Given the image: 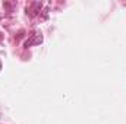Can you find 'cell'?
<instances>
[{"label":"cell","mask_w":126,"mask_h":124,"mask_svg":"<svg viewBox=\"0 0 126 124\" xmlns=\"http://www.w3.org/2000/svg\"><path fill=\"white\" fill-rule=\"evenodd\" d=\"M0 70H1V62H0Z\"/></svg>","instance_id":"2"},{"label":"cell","mask_w":126,"mask_h":124,"mask_svg":"<svg viewBox=\"0 0 126 124\" xmlns=\"http://www.w3.org/2000/svg\"><path fill=\"white\" fill-rule=\"evenodd\" d=\"M41 42H43V35H41V32L35 31V32H32V35H30V39L25 41V47L28 48V47H32V45L41 44Z\"/></svg>","instance_id":"1"}]
</instances>
